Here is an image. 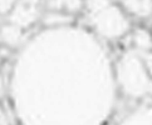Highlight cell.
I'll return each instance as SVG.
<instances>
[{
  "label": "cell",
  "mask_w": 152,
  "mask_h": 125,
  "mask_svg": "<svg viewBox=\"0 0 152 125\" xmlns=\"http://www.w3.org/2000/svg\"><path fill=\"white\" fill-rule=\"evenodd\" d=\"M83 12L87 24L103 40H119L131 30L128 14L113 0H84Z\"/></svg>",
  "instance_id": "cell-1"
},
{
  "label": "cell",
  "mask_w": 152,
  "mask_h": 125,
  "mask_svg": "<svg viewBox=\"0 0 152 125\" xmlns=\"http://www.w3.org/2000/svg\"><path fill=\"white\" fill-rule=\"evenodd\" d=\"M115 81L123 95L142 99L152 95V77L142 56L131 49L124 51L115 64Z\"/></svg>",
  "instance_id": "cell-2"
},
{
  "label": "cell",
  "mask_w": 152,
  "mask_h": 125,
  "mask_svg": "<svg viewBox=\"0 0 152 125\" xmlns=\"http://www.w3.org/2000/svg\"><path fill=\"white\" fill-rule=\"evenodd\" d=\"M40 8L42 0H18L5 15V21L26 31L40 19Z\"/></svg>",
  "instance_id": "cell-3"
},
{
  "label": "cell",
  "mask_w": 152,
  "mask_h": 125,
  "mask_svg": "<svg viewBox=\"0 0 152 125\" xmlns=\"http://www.w3.org/2000/svg\"><path fill=\"white\" fill-rule=\"evenodd\" d=\"M25 35L26 31L24 29L12 23H8V21H4L3 25L0 26V44L10 49H15L23 45Z\"/></svg>",
  "instance_id": "cell-4"
},
{
  "label": "cell",
  "mask_w": 152,
  "mask_h": 125,
  "mask_svg": "<svg viewBox=\"0 0 152 125\" xmlns=\"http://www.w3.org/2000/svg\"><path fill=\"white\" fill-rule=\"evenodd\" d=\"M121 8L128 15L147 19L152 15V0H118Z\"/></svg>",
  "instance_id": "cell-5"
},
{
  "label": "cell",
  "mask_w": 152,
  "mask_h": 125,
  "mask_svg": "<svg viewBox=\"0 0 152 125\" xmlns=\"http://www.w3.org/2000/svg\"><path fill=\"white\" fill-rule=\"evenodd\" d=\"M45 4L50 12H61L73 16L83 10L84 0H45Z\"/></svg>",
  "instance_id": "cell-6"
},
{
  "label": "cell",
  "mask_w": 152,
  "mask_h": 125,
  "mask_svg": "<svg viewBox=\"0 0 152 125\" xmlns=\"http://www.w3.org/2000/svg\"><path fill=\"white\" fill-rule=\"evenodd\" d=\"M132 44L133 50L137 53H147L152 50V35L145 28H137L132 33Z\"/></svg>",
  "instance_id": "cell-7"
},
{
  "label": "cell",
  "mask_w": 152,
  "mask_h": 125,
  "mask_svg": "<svg viewBox=\"0 0 152 125\" xmlns=\"http://www.w3.org/2000/svg\"><path fill=\"white\" fill-rule=\"evenodd\" d=\"M118 125H152V108H138L129 113Z\"/></svg>",
  "instance_id": "cell-8"
},
{
  "label": "cell",
  "mask_w": 152,
  "mask_h": 125,
  "mask_svg": "<svg viewBox=\"0 0 152 125\" xmlns=\"http://www.w3.org/2000/svg\"><path fill=\"white\" fill-rule=\"evenodd\" d=\"M72 21V15L61 13V12H50L47 13L43 19V23L48 26H61V25H67L70 24Z\"/></svg>",
  "instance_id": "cell-9"
},
{
  "label": "cell",
  "mask_w": 152,
  "mask_h": 125,
  "mask_svg": "<svg viewBox=\"0 0 152 125\" xmlns=\"http://www.w3.org/2000/svg\"><path fill=\"white\" fill-rule=\"evenodd\" d=\"M17 1L18 0H0V13L5 16L9 13V10L15 5Z\"/></svg>",
  "instance_id": "cell-10"
},
{
  "label": "cell",
  "mask_w": 152,
  "mask_h": 125,
  "mask_svg": "<svg viewBox=\"0 0 152 125\" xmlns=\"http://www.w3.org/2000/svg\"><path fill=\"white\" fill-rule=\"evenodd\" d=\"M140 55L142 56V60H143V63L146 65V68H147L148 73L151 74V77H152V50L147 51V53H142V54H140Z\"/></svg>",
  "instance_id": "cell-11"
},
{
  "label": "cell",
  "mask_w": 152,
  "mask_h": 125,
  "mask_svg": "<svg viewBox=\"0 0 152 125\" xmlns=\"http://www.w3.org/2000/svg\"><path fill=\"white\" fill-rule=\"evenodd\" d=\"M0 125H10L8 113L1 105H0Z\"/></svg>",
  "instance_id": "cell-12"
},
{
  "label": "cell",
  "mask_w": 152,
  "mask_h": 125,
  "mask_svg": "<svg viewBox=\"0 0 152 125\" xmlns=\"http://www.w3.org/2000/svg\"><path fill=\"white\" fill-rule=\"evenodd\" d=\"M4 93H5V83H4V79L1 77V74H0V100H1Z\"/></svg>",
  "instance_id": "cell-13"
},
{
  "label": "cell",
  "mask_w": 152,
  "mask_h": 125,
  "mask_svg": "<svg viewBox=\"0 0 152 125\" xmlns=\"http://www.w3.org/2000/svg\"><path fill=\"white\" fill-rule=\"evenodd\" d=\"M3 18H5V16H4L1 13H0V26H1V25H3V23H4V21H3Z\"/></svg>",
  "instance_id": "cell-14"
}]
</instances>
